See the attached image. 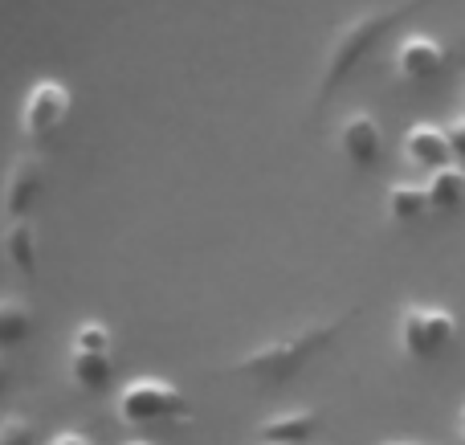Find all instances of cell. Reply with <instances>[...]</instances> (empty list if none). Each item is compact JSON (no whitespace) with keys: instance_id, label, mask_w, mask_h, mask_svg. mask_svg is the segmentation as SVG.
Masks as SVG:
<instances>
[{"instance_id":"18","label":"cell","mask_w":465,"mask_h":445,"mask_svg":"<svg viewBox=\"0 0 465 445\" xmlns=\"http://www.w3.org/2000/svg\"><path fill=\"white\" fill-rule=\"evenodd\" d=\"M445 135H450V147H453V155H458V163L465 168V114H458V119L445 127Z\"/></svg>"},{"instance_id":"9","label":"cell","mask_w":465,"mask_h":445,"mask_svg":"<svg viewBox=\"0 0 465 445\" xmlns=\"http://www.w3.org/2000/svg\"><path fill=\"white\" fill-rule=\"evenodd\" d=\"M404 155H409L412 168H425V172H437L453 160V147H450V135L445 127H433V123H417V127L404 131Z\"/></svg>"},{"instance_id":"24","label":"cell","mask_w":465,"mask_h":445,"mask_svg":"<svg viewBox=\"0 0 465 445\" xmlns=\"http://www.w3.org/2000/svg\"><path fill=\"white\" fill-rule=\"evenodd\" d=\"M127 445H152V441H127Z\"/></svg>"},{"instance_id":"19","label":"cell","mask_w":465,"mask_h":445,"mask_svg":"<svg viewBox=\"0 0 465 445\" xmlns=\"http://www.w3.org/2000/svg\"><path fill=\"white\" fill-rule=\"evenodd\" d=\"M49 445H94V441H90L86 433H78V430H62V433L49 438Z\"/></svg>"},{"instance_id":"10","label":"cell","mask_w":465,"mask_h":445,"mask_svg":"<svg viewBox=\"0 0 465 445\" xmlns=\"http://www.w3.org/2000/svg\"><path fill=\"white\" fill-rule=\"evenodd\" d=\"M314 430H319V413L314 409H286V413L265 417L257 433H262L265 445H302Z\"/></svg>"},{"instance_id":"23","label":"cell","mask_w":465,"mask_h":445,"mask_svg":"<svg viewBox=\"0 0 465 445\" xmlns=\"http://www.w3.org/2000/svg\"><path fill=\"white\" fill-rule=\"evenodd\" d=\"M461 114H465V90H461Z\"/></svg>"},{"instance_id":"17","label":"cell","mask_w":465,"mask_h":445,"mask_svg":"<svg viewBox=\"0 0 465 445\" xmlns=\"http://www.w3.org/2000/svg\"><path fill=\"white\" fill-rule=\"evenodd\" d=\"M0 445H37V433H33V421L21 413L0 417Z\"/></svg>"},{"instance_id":"6","label":"cell","mask_w":465,"mask_h":445,"mask_svg":"<svg viewBox=\"0 0 465 445\" xmlns=\"http://www.w3.org/2000/svg\"><path fill=\"white\" fill-rule=\"evenodd\" d=\"M392 62L404 82H433L450 65V45L433 33H409V37H401Z\"/></svg>"},{"instance_id":"22","label":"cell","mask_w":465,"mask_h":445,"mask_svg":"<svg viewBox=\"0 0 465 445\" xmlns=\"http://www.w3.org/2000/svg\"><path fill=\"white\" fill-rule=\"evenodd\" d=\"M384 445H412V441H384Z\"/></svg>"},{"instance_id":"7","label":"cell","mask_w":465,"mask_h":445,"mask_svg":"<svg viewBox=\"0 0 465 445\" xmlns=\"http://www.w3.org/2000/svg\"><path fill=\"white\" fill-rule=\"evenodd\" d=\"M41 196V160L37 155H16L13 168L5 176V188H0V209H5L8 225L13 221H29V209Z\"/></svg>"},{"instance_id":"20","label":"cell","mask_w":465,"mask_h":445,"mask_svg":"<svg viewBox=\"0 0 465 445\" xmlns=\"http://www.w3.org/2000/svg\"><path fill=\"white\" fill-rule=\"evenodd\" d=\"M8 376H13V372H8V364H5V356H0V389H5V384H8Z\"/></svg>"},{"instance_id":"21","label":"cell","mask_w":465,"mask_h":445,"mask_svg":"<svg viewBox=\"0 0 465 445\" xmlns=\"http://www.w3.org/2000/svg\"><path fill=\"white\" fill-rule=\"evenodd\" d=\"M458 433L465 438V405H461V413H458Z\"/></svg>"},{"instance_id":"2","label":"cell","mask_w":465,"mask_h":445,"mask_svg":"<svg viewBox=\"0 0 465 445\" xmlns=\"http://www.w3.org/2000/svg\"><path fill=\"white\" fill-rule=\"evenodd\" d=\"M360 311H347V315H335V319H322V323H302L298 331H286V335H273V340L257 343L249 348L241 360H232L229 372L237 376H253V381H290L294 372H302L311 364V356H319L322 348L335 343V335L343 331Z\"/></svg>"},{"instance_id":"4","label":"cell","mask_w":465,"mask_h":445,"mask_svg":"<svg viewBox=\"0 0 465 445\" xmlns=\"http://www.w3.org/2000/svg\"><path fill=\"white\" fill-rule=\"evenodd\" d=\"M453 340H458V315L441 302H409L396 319V343L412 364L437 360Z\"/></svg>"},{"instance_id":"11","label":"cell","mask_w":465,"mask_h":445,"mask_svg":"<svg viewBox=\"0 0 465 445\" xmlns=\"http://www.w3.org/2000/svg\"><path fill=\"white\" fill-rule=\"evenodd\" d=\"M33 307L21 299V294H0V351L16 348L33 335Z\"/></svg>"},{"instance_id":"8","label":"cell","mask_w":465,"mask_h":445,"mask_svg":"<svg viewBox=\"0 0 465 445\" xmlns=\"http://www.w3.org/2000/svg\"><path fill=\"white\" fill-rule=\"evenodd\" d=\"M339 152L347 155L351 168H376L380 155H384V131H380L376 114L355 111L343 119L339 127Z\"/></svg>"},{"instance_id":"14","label":"cell","mask_w":465,"mask_h":445,"mask_svg":"<svg viewBox=\"0 0 465 445\" xmlns=\"http://www.w3.org/2000/svg\"><path fill=\"white\" fill-rule=\"evenodd\" d=\"M384 204H388V217L392 221H417V217H425L433 204H429V188L425 184H412V180H401V184H392L388 188V196H384Z\"/></svg>"},{"instance_id":"1","label":"cell","mask_w":465,"mask_h":445,"mask_svg":"<svg viewBox=\"0 0 465 445\" xmlns=\"http://www.w3.org/2000/svg\"><path fill=\"white\" fill-rule=\"evenodd\" d=\"M429 5H433V0H401V5L368 8V13H360V16H351V21L339 25L335 37H331V45H327V57H322V78H319L314 98L327 103V98L347 82V74H355V65H360L363 57H368L371 49L396 29V25H404L409 16H417L420 8H429Z\"/></svg>"},{"instance_id":"12","label":"cell","mask_w":465,"mask_h":445,"mask_svg":"<svg viewBox=\"0 0 465 445\" xmlns=\"http://www.w3.org/2000/svg\"><path fill=\"white\" fill-rule=\"evenodd\" d=\"M425 188H429V204L433 209H445V213L458 209L465 201V168L461 163H445V168L429 172Z\"/></svg>"},{"instance_id":"3","label":"cell","mask_w":465,"mask_h":445,"mask_svg":"<svg viewBox=\"0 0 465 445\" xmlns=\"http://www.w3.org/2000/svg\"><path fill=\"white\" fill-rule=\"evenodd\" d=\"M114 413L123 425L131 430H152V425H168V421H188L193 405L188 397L163 376H135L119 389L114 397Z\"/></svg>"},{"instance_id":"15","label":"cell","mask_w":465,"mask_h":445,"mask_svg":"<svg viewBox=\"0 0 465 445\" xmlns=\"http://www.w3.org/2000/svg\"><path fill=\"white\" fill-rule=\"evenodd\" d=\"M5 253L13 262V270H21V274L37 270V233H33L29 221H13L5 229Z\"/></svg>"},{"instance_id":"13","label":"cell","mask_w":465,"mask_h":445,"mask_svg":"<svg viewBox=\"0 0 465 445\" xmlns=\"http://www.w3.org/2000/svg\"><path fill=\"white\" fill-rule=\"evenodd\" d=\"M70 381L78 384L82 392H103L106 384H111V356L70 348Z\"/></svg>"},{"instance_id":"5","label":"cell","mask_w":465,"mask_h":445,"mask_svg":"<svg viewBox=\"0 0 465 445\" xmlns=\"http://www.w3.org/2000/svg\"><path fill=\"white\" fill-rule=\"evenodd\" d=\"M65 114H70V90L57 78H37L21 103V135L41 143L62 127Z\"/></svg>"},{"instance_id":"16","label":"cell","mask_w":465,"mask_h":445,"mask_svg":"<svg viewBox=\"0 0 465 445\" xmlns=\"http://www.w3.org/2000/svg\"><path fill=\"white\" fill-rule=\"evenodd\" d=\"M74 351H103V356H111V331H106L103 323H78L74 327V340H70Z\"/></svg>"}]
</instances>
